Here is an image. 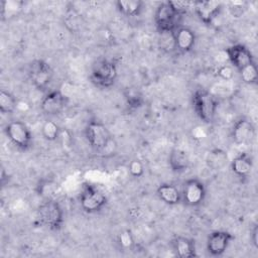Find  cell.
I'll use <instances>...</instances> for the list:
<instances>
[{
  "mask_svg": "<svg viewBox=\"0 0 258 258\" xmlns=\"http://www.w3.org/2000/svg\"><path fill=\"white\" fill-rule=\"evenodd\" d=\"M192 7L201 21L205 24H211L220 13L222 3L214 0L195 1L192 2Z\"/></svg>",
  "mask_w": 258,
  "mask_h": 258,
  "instance_id": "13",
  "label": "cell"
},
{
  "mask_svg": "<svg viewBox=\"0 0 258 258\" xmlns=\"http://www.w3.org/2000/svg\"><path fill=\"white\" fill-rule=\"evenodd\" d=\"M85 134L88 143L96 151L106 149L113 141L109 129L102 122L97 120H92L88 123Z\"/></svg>",
  "mask_w": 258,
  "mask_h": 258,
  "instance_id": "4",
  "label": "cell"
},
{
  "mask_svg": "<svg viewBox=\"0 0 258 258\" xmlns=\"http://www.w3.org/2000/svg\"><path fill=\"white\" fill-rule=\"evenodd\" d=\"M144 3L140 0H118L116 6L118 11L128 17L137 16L141 13Z\"/></svg>",
  "mask_w": 258,
  "mask_h": 258,
  "instance_id": "20",
  "label": "cell"
},
{
  "mask_svg": "<svg viewBox=\"0 0 258 258\" xmlns=\"http://www.w3.org/2000/svg\"><path fill=\"white\" fill-rule=\"evenodd\" d=\"M28 77L35 88L38 90H44L51 82L53 71L43 59H35L29 64Z\"/></svg>",
  "mask_w": 258,
  "mask_h": 258,
  "instance_id": "8",
  "label": "cell"
},
{
  "mask_svg": "<svg viewBox=\"0 0 258 258\" xmlns=\"http://www.w3.org/2000/svg\"><path fill=\"white\" fill-rule=\"evenodd\" d=\"M159 46L162 50L170 52L175 50L173 32H159Z\"/></svg>",
  "mask_w": 258,
  "mask_h": 258,
  "instance_id": "27",
  "label": "cell"
},
{
  "mask_svg": "<svg viewBox=\"0 0 258 258\" xmlns=\"http://www.w3.org/2000/svg\"><path fill=\"white\" fill-rule=\"evenodd\" d=\"M234 236L226 231H214L207 239V251L212 256H220L229 247Z\"/></svg>",
  "mask_w": 258,
  "mask_h": 258,
  "instance_id": "12",
  "label": "cell"
},
{
  "mask_svg": "<svg viewBox=\"0 0 258 258\" xmlns=\"http://www.w3.org/2000/svg\"><path fill=\"white\" fill-rule=\"evenodd\" d=\"M22 2L20 1H7L2 0L0 2V8H1V18L8 19V17L13 16L17 10H19L22 7Z\"/></svg>",
  "mask_w": 258,
  "mask_h": 258,
  "instance_id": "24",
  "label": "cell"
},
{
  "mask_svg": "<svg viewBox=\"0 0 258 258\" xmlns=\"http://www.w3.org/2000/svg\"><path fill=\"white\" fill-rule=\"evenodd\" d=\"M118 242L120 244V246L124 249H130L133 247L134 245V239L133 236L131 234V231L129 230H124L119 234L118 237Z\"/></svg>",
  "mask_w": 258,
  "mask_h": 258,
  "instance_id": "28",
  "label": "cell"
},
{
  "mask_svg": "<svg viewBox=\"0 0 258 258\" xmlns=\"http://www.w3.org/2000/svg\"><path fill=\"white\" fill-rule=\"evenodd\" d=\"M173 38L175 49L182 53L190 51L196 43L195 32L186 26H178L173 31Z\"/></svg>",
  "mask_w": 258,
  "mask_h": 258,
  "instance_id": "15",
  "label": "cell"
},
{
  "mask_svg": "<svg viewBox=\"0 0 258 258\" xmlns=\"http://www.w3.org/2000/svg\"><path fill=\"white\" fill-rule=\"evenodd\" d=\"M191 102L197 116L204 123L209 124L214 121L218 109V100L212 93L199 89L192 94Z\"/></svg>",
  "mask_w": 258,
  "mask_h": 258,
  "instance_id": "1",
  "label": "cell"
},
{
  "mask_svg": "<svg viewBox=\"0 0 258 258\" xmlns=\"http://www.w3.org/2000/svg\"><path fill=\"white\" fill-rule=\"evenodd\" d=\"M225 53L230 64L238 71L254 62V58L251 51L243 44L231 45L226 49Z\"/></svg>",
  "mask_w": 258,
  "mask_h": 258,
  "instance_id": "11",
  "label": "cell"
},
{
  "mask_svg": "<svg viewBox=\"0 0 258 258\" xmlns=\"http://www.w3.org/2000/svg\"><path fill=\"white\" fill-rule=\"evenodd\" d=\"M217 73H218V76L225 81L231 80L234 76V70L231 64H223L219 67Z\"/></svg>",
  "mask_w": 258,
  "mask_h": 258,
  "instance_id": "31",
  "label": "cell"
},
{
  "mask_svg": "<svg viewBox=\"0 0 258 258\" xmlns=\"http://www.w3.org/2000/svg\"><path fill=\"white\" fill-rule=\"evenodd\" d=\"M68 98L60 91H51L42 99L40 108L41 111L48 116L60 114L68 105Z\"/></svg>",
  "mask_w": 258,
  "mask_h": 258,
  "instance_id": "10",
  "label": "cell"
},
{
  "mask_svg": "<svg viewBox=\"0 0 258 258\" xmlns=\"http://www.w3.org/2000/svg\"><path fill=\"white\" fill-rule=\"evenodd\" d=\"M128 170L134 177H141L144 173V167L139 159H133L128 164Z\"/></svg>",
  "mask_w": 258,
  "mask_h": 258,
  "instance_id": "30",
  "label": "cell"
},
{
  "mask_svg": "<svg viewBox=\"0 0 258 258\" xmlns=\"http://www.w3.org/2000/svg\"><path fill=\"white\" fill-rule=\"evenodd\" d=\"M107 204L106 196L97 187L86 184L80 196V205L87 213L100 212Z\"/></svg>",
  "mask_w": 258,
  "mask_h": 258,
  "instance_id": "6",
  "label": "cell"
},
{
  "mask_svg": "<svg viewBox=\"0 0 258 258\" xmlns=\"http://www.w3.org/2000/svg\"><path fill=\"white\" fill-rule=\"evenodd\" d=\"M251 240L255 248H258V226L255 225L251 232Z\"/></svg>",
  "mask_w": 258,
  "mask_h": 258,
  "instance_id": "32",
  "label": "cell"
},
{
  "mask_svg": "<svg viewBox=\"0 0 258 258\" xmlns=\"http://www.w3.org/2000/svg\"><path fill=\"white\" fill-rule=\"evenodd\" d=\"M227 161V154L221 149H214L209 152L207 157L208 165L213 169L221 168Z\"/></svg>",
  "mask_w": 258,
  "mask_h": 258,
  "instance_id": "23",
  "label": "cell"
},
{
  "mask_svg": "<svg viewBox=\"0 0 258 258\" xmlns=\"http://www.w3.org/2000/svg\"><path fill=\"white\" fill-rule=\"evenodd\" d=\"M156 194L163 203L169 206H174L181 202V191L171 183H161L157 187Z\"/></svg>",
  "mask_w": 258,
  "mask_h": 258,
  "instance_id": "18",
  "label": "cell"
},
{
  "mask_svg": "<svg viewBox=\"0 0 258 258\" xmlns=\"http://www.w3.org/2000/svg\"><path fill=\"white\" fill-rule=\"evenodd\" d=\"M5 133L13 145L20 150H27L32 143V134L21 121H11L5 127Z\"/></svg>",
  "mask_w": 258,
  "mask_h": 258,
  "instance_id": "5",
  "label": "cell"
},
{
  "mask_svg": "<svg viewBox=\"0 0 258 258\" xmlns=\"http://www.w3.org/2000/svg\"><path fill=\"white\" fill-rule=\"evenodd\" d=\"M18 106V102L15 97L7 92L2 90L0 93V111L3 114H11L13 113Z\"/></svg>",
  "mask_w": 258,
  "mask_h": 258,
  "instance_id": "22",
  "label": "cell"
},
{
  "mask_svg": "<svg viewBox=\"0 0 258 258\" xmlns=\"http://www.w3.org/2000/svg\"><path fill=\"white\" fill-rule=\"evenodd\" d=\"M255 135V127L253 123L246 119L240 118L237 120L232 128L231 136L236 144H246L252 140Z\"/></svg>",
  "mask_w": 258,
  "mask_h": 258,
  "instance_id": "14",
  "label": "cell"
},
{
  "mask_svg": "<svg viewBox=\"0 0 258 258\" xmlns=\"http://www.w3.org/2000/svg\"><path fill=\"white\" fill-rule=\"evenodd\" d=\"M242 81L246 84H255L258 80V71L255 62H252L239 71Z\"/></svg>",
  "mask_w": 258,
  "mask_h": 258,
  "instance_id": "25",
  "label": "cell"
},
{
  "mask_svg": "<svg viewBox=\"0 0 258 258\" xmlns=\"http://www.w3.org/2000/svg\"><path fill=\"white\" fill-rule=\"evenodd\" d=\"M118 71L116 64L107 59H101L94 63L91 80L99 88L107 89L112 87L117 79Z\"/></svg>",
  "mask_w": 258,
  "mask_h": 258,
  "instance_id": "3",
  "label": "cell"
},
{
  "mask_svg": "<svg viewBox=\"0 0 258 258\" xmlns=\"http://www.w3.org/2000/svg\"><path fill=\"white\" fill-rule=\"evenodd\" d=\"M253 168V160L251 156L243 152L237 155L231 162V169L235 175L240 178L248 177Z\"/></svg>",
  "mask_w": 258,
  "mask_h": 258,
  "instance_id": "17",
  "label": "cell"
},
{
  "mask_svg": "<svg viewBox=\"0 0 258 258\" xmlns=\"http://www.w3.org/2000/svg\"><path fill=\"white\" fill-rule=\"evenodd\" d=\"M180 17L168 2H163L158 5L155 11L154 21L159 32H173L179 26L178 20Z\"/></svg>",
  "mask_w": 258,
  "mask_h": 258,
  "instance_id": "7",
  "label": "cell"
},
{
  "mask_svg": "<svg viewBox=\"0 0 258 258\" xmlns=\"http://www.w3.org/2000/svg\"><path fill=\"white\" fill-rule=\"evenodd\" d=\"M206 194L204 182L198 178H189L182 185L181 202L187 207H198L204 202Z\"/></svg>",
  "mask_w": 258,
  "mask_h": 258,
  "instance_id": "9",
  "label": "cell"
},
{
  "mask_svg": "<svg viewBox=\"0 0 258 258\" xmlns=\"http://www.w3.org/2000/svg\"><path fill=\"white\" fill-rule=\"evenodd\" d=\"M124 98L127 106L131 109L140 108L144 102L142 93L135 87L126 88L124 90Z\"/></svg>",
  "mask_w": 258,
  "mask_h": 258,
  "instance_id": "21",
  "label": "cell"
},
{
  "mask_svg": "<svg viewBox=\"0 0 258 258\" xmlns=\"http://www.w3.org/2000/svg\"><path fill=\"white\" fill-rule=\"evenodd\" d=\"M168 163L172 171L180 173L185 171L188 168L189 159L184 150L179 148H174L169 154Z\"/></svg>",
  "mask_w": 258,
  "mask_h": 258,
  "instance_id": "19",
  "label": "cell"
},
{
  "mask_svg": "<svg viewBox=\"0 0 258 258\" xmlns=\"http://www.w3.org/2000/svg\"><path fill=\"white\" fill-rule=\"evenodd\" d=\"M8 175V174H7ZM6 175V172H5V169L4 168H2V170H1V183H2V185H4L5 184V176H7Z\"/></svg>",
  "mask_w": 258,
  "mask_h": 258,
  "instance_id": "33",
  "label": "cell"
},
{
  "mask_svg": "<svg viewBox=\"0 0 258 258\" xmlns=\"http://www.w3.org/2000/svg\"><path fill=\"white\" fill-rule=\"evenodd\" d=\"M171 246L174 254L179 258H192L197 256L195 242L183 236H177L172 239Z\"/></svg>",
  "mask_w": 258,
  "mask_h": 258,
  "instance_id": "16",
  "label": "cell"
},
{
  "mask_svg": "<svg viewBox=\"0 0 258 258\" xmlns=\"http://www.w3.org/2000/svg\"><path fill=\"white\" fill-rule=\"evenodd\" d=\"M41 132L46 140L54 141L59 135V127L55 122L51 120H46L42 125Z\"/></svg>",
  "mask_w": 258,
  "mask_h": 258,
  "instance_id": "26",
  "label": "cell"
},
{
  "mask_svg": "<svg viewBox=\"0 0 258 258\" xmlns=\"http://www.w3.org/2000/svg\"><path fill=\"white\" fill-rule=\"evenodd\" d=\"M37 220L52 231H58L63 224V212L58 203L46 200L37 208Z\"/></svg>",
  "mask_w": 258,
  "mask_h": 258,
  "instance_id": "2",
  "label": "cell"
},
{
  "mask_svg": "<svg viewBox=\"0 0 258 258\" xmlns=\"http://www.w3.org/2000/svg\"><path fill=\"white\" fill-rule=\"evenodd\" d=\"M168 4L170 5V7L180 16H182L188 8H190V6L192 5V2H188V1H167Z\"/></svg>",
  "mask_w": 258,
  "mask_h": 258,
  "instance_id": "29",
  "label": "cell"
}]
</instances>
